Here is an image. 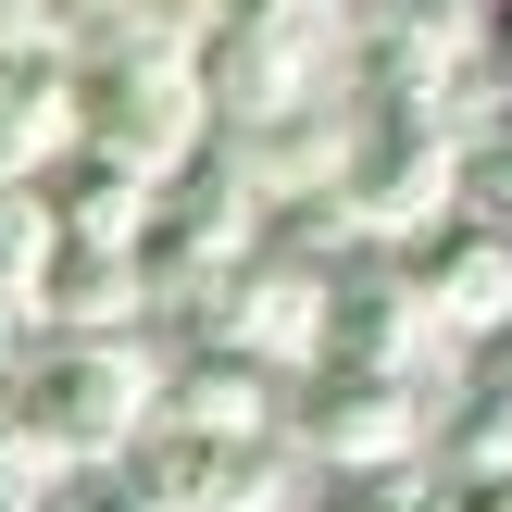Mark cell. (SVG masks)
Wrapping results in <instances>:
<instances>
[{
  "instance_id": "6da1fadb",
  "label": "cell",
  "mask_w": 512,
  "mask_h": 512,
  "mask_svg": "<svg viewBox=\"0 0 512 512\" xmlns=\"http://www.w3.org/2000/svg\"><path fill=\"white\" fill-rule=\"evenodd\" d=\"M150 400H163V350L150 338H38L13 350V425L50 475H100L150 438Z\"/></svg>"
},
{
  "instance_id": "5bb4252c",
  "label": "cell",
  "mask_w": 512,
  "mask_h": 512,
  "mask_svg": "<svg viewBox=\"0 0 512 512\" xmlns=\"http://www.w3.org/2000/svg\"><path fill=\"white\" fill-rule=\"evenodd\" d=\"M50 488H63V475H50L25 438H0V512H50Z\"/></svg>"
},
{
  "instance_id": "5b68a950",
  "label": "cell",
  "mask_w": 512,
  "mask_h": 512,
  "mask_svg": "<svg viewBox=\"0 0 512 512\" xmlns=\"http://www.w3.org/2000/svg\"><path fill=\"white\" fill-rule=\"evenodd\" d=\"M325 363H363V375H413V388H438L463 350H450L438 313L413 300L400 250H350V263L325 275Z\"/></svg>"
},
{
  "instance_id": "4fadbf2b",
  "label": "cell",
  "mask_w": 512,
  "mask_h": 512,
  "mask_svg": "<svg viewBox=\"0 0 512 512\" xmlns=\"http://www.w3.org/2000/svg\"><path fill=\"white\" fill-rule=\"evenodd\" d=\"M463 213H475V225H500V238H512V125H500V138H475V150H463Z\"/></svg>"
},
{
  "instance_id": "30bf717a",
  "label": "cell",
  "mask_w": 512,
  "mask_h": 512,
  "mask_svg": "<svg viewBox=\"0 0 512 512\" xmlns=\"http://www.w3.org/2000/svg\"><path fill=\"white\" fill-rule=\"evenodd\" d=\"M138 325H150V288H138V263H125V250L50 238L38 288H25V338H138Z\"/></svg>"
},
{
  "instance_id": "e0dca14e",
  "label": "cell",
  "mask_w": 512,
  "mask_h": 512,
  "mask_svg": "<svg viewBox=\"0 0 512 512\" xmlns=\"http://www.w3.org/2000/svg\"><path fill=\"white\" fill-rule=\"evenodd\" d=\"M400 512H450V488H413V475H400Z\"/></svg>"
},
{
  "instance_id": "52a82bcc",
  "label": "cell",
  "mask_w": 512,
  "mask_h": 512,
  "mask_svg": "<svg viewBox=\"0 0 512 512\" xmlns=\"http://www.w3.org/2000/svg\"><path fill=\"white\" fill-rule=\"evenodd\" d=\"M150 425H175V438H200V450L288 438V375L250 363V350H225V338H188V350H163V400H150Z\"/></svg>"
},
{
  "instance_id": "8992f818",
  "label": "cell",
  "mask_w": 512,
  "mask_h": 512,
  "mask_svg": "<svg viewBox=\"0 0 512 512\" xmlns=\"http://www.w3.org/2000/svg\"><path fill=\"white\" fill-rule=\"evenodd\" d=\"M200 338L250 350V363H275V375L325 363V263H288V250H250V263H225V288L200 300Z\"/></svg>"
},
{
  "instance_id": "ac0fdd59",
  "label": "cell",
  "mask_w": 512,
  "mask_h": 512,
  "mask_svg": "<svg viewBox=\"0 0 512 512\" xmlns=\"http://www.w3.org/2000/svg\"><path fill=\"white\" fill-rule=\"evenodd\" d=\"M338 13H350V25H375V13H413V0H338Z\"/></svg>"
},
{
  "instance_id": "277c9868",
  "label": "cell",
  "mask_w": 512,
  "mask_h": 512,
  "mask_svg": "<svg viewBox=\"0 0 512 512\" xmlns=\"http://www.w3.org/2000/svg\"><path fill=\"white\" fill-rule=\"evenodd\" d=\"M338 213H350V238H363V250H413L425 225L463 213V150H450L425 113H350Z\"/></svg>"
},
{
  "instance_id": "d6986e66",
  "label": "cell",
  "mask_w": 512,
  "mask_h": 512,
  "mask_svg": "<svg viewBox=\"0 0 512 512\" xmlns=\"http://www.w3.org/2000/svg\"><path fill=\"white\" fill-rule=\"evenodd\" d=\"M0 425H13V350H0Z\"/></svg>"
},
{
  "instance_id": "8fae6325",
  "label": "cell",
  "mask_w": 512,
  "mask_h": 512,
  "mask_svg": "<svg viewBox=\"0 0 512 512\" xmlns=\"http://www.w3.org/2000/svg\"><path fill=\"white\" fill-rule=\"evenodd\" d=\"M25 188H38L50 238H75V250H138V225H150V175L113 163V150H63V163L25 175Z\"/></svg>"
},
{
  "instance_id": "9c48e42d",
  "label": "cell",
  "mask_w": 512,
  "mask_h": 512,
  "mask_svg": "<svg viewBox=\"0 0 512 512\" xmlns=\"http://www.w3.org/2000/svg\"><path fill=\"white\" fill-rule=\"evenodd\" d=\"M213 150H225V175H238L263 213H288V200H313V188H338V150H350V100L325 88V100H300V113H263V125H213Z\"/></svg>"
},
{
  "instance_id": "9a60e30c",
  "label": "cell",
  "mask_w": 512,
  "mask_h": 512,
  "mask_svg": "<svg viewBox=\"0 0 512 512\" xmlns=\"http://www.w3.org/2000/svg\"><path fill=\"white\" fill-rule=\"evenodd\" d=\"M450 512H512V475H450Z\"/></svg>"
},
{
  "instance_id": "7a4b0ae2",
  "label": "cell",
  "mask_w": 512,
  "mask_h": 512,
  "mask_svg": "<svg viewBox=\"0 0 512 512\" xmlns=\"http://www.w3.org/2000/svg\"><path fill=\"white\" fill-rule=\"evenodd\" d=\"M288 438L313 475H413L438 438V388L413 375H363V363H300L288 375Z\"/></svg>"
},
{
  "instance_id": "7c38bea8",
  "label": "cell",
  "mask_w": 512,
  "mask_h": 512,
  "mask_svg": "<svg viewBox=\"0 0 512 512\" xmlns=\"http://www.w3.org/2000/svg\"><path fill=\"white\" fill-rule=\"evenodd\" d=\"M313 500H325V475L300 463V438H238V450H213L200 512H313Z\"/></svg>"
},
{
  "instance_id": "2e32d148",
  "label": "cell",
  "mask_w": 512,
  "mask_h": 512,
  "mask_svg": "<svg viewBox=\"0 0 512 512\" xmlns=\"http://www.w3.org/2000/svg\"><path fill=\"white\" fill-rule=\"evenodd\" d=\"M488 75L512 88V0H488Z\"/></svg>"
},
{
  "instance_id": "3957f363",
  "label": "cell",
  "mask_w": 512,
  "mask_h": 512,
  "mask_svg": "<svg viewBox=\"0 0 512 512\" xmlns=\"http://www.w3.org/2000/svg\"><path fill=\"white\" fill-rule=\"evenodd\" d=\"M200 138H213V100H200V75L175 50H88L75 63V150H113V163H138L163 188Z\"/></svg>"
},
{
  "instance_id": "ba28073f",
  "label": "cell",
  "mask_w": 512,
  "mask_h": 512,
  "mask_svg": "<svg viewBox=\"0 0 512 512\" xmlns=\"http://www.w3.org/2000/svg\"><path fill=\"white\" fill-rule=\"evenodd\" d=\"M400 275H413V300L438 313V338H450V350L512 338V238H500V225H475V213L425 225V238L400 250Z\"/></svg>"
}]
</instances>
